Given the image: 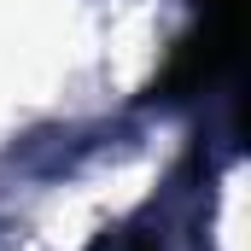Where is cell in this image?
Returning a JSON list of instances; mask_svg holds the SVG:
<instances>
[{
    "label": "cell",
    "instance_id": "cell-1",
    "mask_svg": "<svg viewBox=\"0 0 251 251\" xmlns=\"http://www.w3.org/2000/svg\"><path fill=\"white\" fill-rule=\"evenodd\" d=\"M240 18H246V0H204L193 35H181V47L170 53L158 94L164 100H193V94L216 88L222 70L240 59Z\"/></svg>",
    "mask_w": 251,
    "mask_h": 251
}]
</instances>
